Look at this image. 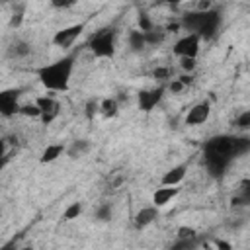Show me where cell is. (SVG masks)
<instances>
[{
  "instance_id": "30",
  "label": "cell",
  "mask_w": 250,
  "mask_h": 250,
  "mask_svg": "<svg viewBox=\"0 0 250 250\" xmlns=\"http://www.w3.org/2000/svg\"><path fill=\"white\" fill-rule=\"evenodd\" d=\"M74 4H76V0H51V6H53V8H59V10L72 8Z\"/></svg>"
},
{
  "instance_id": "4",
  "label": "cell",
  "mask_w": 250,
  "mask_h": 250,
  "mask_svg": "<svg viewBox=\"0 0 250 250\" xmlns=\"http://www.w3.org/2000/svg\"><path fill=\"white\" fill-rule=\"evenodd\" d=\"M90 51L98 59H111L115 55V29L104 27L90 37Z\"/></svg>"
},
{
  "instance_id": "15",
  "label": "cell",
  "mask_w": 250,
  "mask_h": 250,
  "mask_svg": "<svg viewBox=\"0 0 250 250\" xmlns=\"http://www.w3.org/2000/svg\"><path fill=\"white\" fill-rule=\"evenodd\" d=\"M29 53H31V45L27 41H21V39L12 41L8 47V57H12V59H23Z\"/></svg>"
},
{
  "instance_id": "2",
  "label": "cell",
  "mask_w": 250,
  "mask_h": 250,
  "mask_svg": "<svg viewBox=\"0 0 250 250\" xmlns=\"http://www.w3.org/2000/svg\"><path fill=\"white\" fill-rule=\"evenodd\" d=\"M74 70V55H66L55 62L37 68V78L49 92H66Z\"/></svg>"
},
{
  "instance_id": "1",
  "label": "cell",
  "mask_w": 250,
  "mask_h": 250,
  "mask_svg": "<svg viewBox=\"0 0 250 250\" xmlns=\"http://www.w3.org/2000/svg\"><path fill=\"white\" fill-rule=\"evenodd\" d=\"M250 150V139L248 137H232V135H215L211 137L203 146V158L209 174L213 178H221L230 162L246 154Z\"/></svg>"
},
{
  "instance_id": "34",
  "label": "cell",
  "mask_w": 250,
  "mask_h": 250,
  "mask_svg": "<svg viewBox=\"0 0 250 250\" xmlns=\"http://www.w3.org/2000/svg\"><path fill=\"white\" fill-rule=\"evenodd\" d=\"M215 246L217 248H223V250H230L232 246L229 244V242H225V240H215Z\"/></svg>"
},
{
  "instance_id": "18",
  "label": "cell",
  "mask_w": 250,
  "mask_h": 250,
  "mask_svg": "<svg viewBox=\"0 0 250 250\" xmlns=\"http://www.w3.org/2000/svg\"><path fill=\"white\" fill-rule=\"evenodd\" d=\"M129 47H131L135 53H139V51H143V49L146 47V43H145V33H143L141 29H131V31H129Z\"/></svg>"
},
{
  "instance_id": "11",
  "label": "cell",
  "mask_w": 250,
  "mask_h": 250,
  "mask_svg": "<svg viewBox=\"0 0 250 250\" xmlns=\"http://www.w3.org/2000/svg\"><path fill=\"white\" fill-rule=\"evenodd\" d=\"M154 219H158V207L156 205H148V207H143V209H139L135 213L133 223H135L137 229H145L150 223H154Z\"/></svg>"
},
{
  "instance_id": "25",
  "label": "cell",
  "mask_w": 250,
  "mask_h": 250,
  "mask_svg": "<svg viewBox=\"0 0 250 250\" xmlns=\"http://www.w3.org/2000/svg\"><path fill=\"white\" fill-rule=\"evenodd\" d=\"M178 238H186V240H195L197 238V230L193 227H180L178 229Z\"/></svg>"
},
{
  "instance_id": "29",
  "label": "cell",
  "mask_w": 250,
  "mask_h": 250,
  "mask_svg": "<svg viewBox=\"0 0 250 250\" xmlns=\"http://www.w3.org/2000/svg\"><path fill=\"white\" fill-rule=\"evenodd\" d=\"M21 21H23V6H20L18 10H14L12 20H10V25H12V27H20Z\"/></svg>"
},
{
  "instance_id": "20",
  "label": "cell",
  "mask_w": 250,
  "mask_h": 250,
  "mask_svg": "<svg viewBox=\"0 0 250 250\" xmlns=\"http://www.w3.org/2000/svg\"><path fill=\"white\" fill-rule=\"evenodd\" d=\"M20 115H23V117H31V119H39V115H41V109L37 107V104L33 102V104H25V105H20V111H18Z\"/></svg>"
},
{
  "instance_id": "16",
  "label": "cell",
  "mask_w": 250,
  "mask_h": 250,
  "mask_svg": "<svg viewBox=\"0 0 250 250\" xmlns=\"http://www.w3.org/2000/svg\"><path fill=\"white\" fill-rule=\"evenodd\" d=\"M117 111H119V102H117L115 98H104V100L100 102V113H102L105 119L115 117Z\"/></svg>"
},
{
  "instance_id": "36",
  "label": "cell",
  "mask_w": 250,
  "mask_h": 250,
  "mask_svg": "<svg viewBox=\"0 0 250 250\" xmlns=\"http://www.w3.org/2000/svg\"><path fill=\"white\" fill-rule=\"evenodd\" d=\"M180 27H182V25H180V21H174V23L170 21V23L166 25V31H176V29H180Z\"/></svg>"
},
{
  "instance_id": "8",
  "label": "cell",
  "mask_w": 250,
  "mask_h": 250,
  "mask_svg": "<svg viewBox=\"0 0 250 250\" xmlns=\"http://www.w3.org/2000/svg\"><path fill=\"white\" fill-rule=\"evenodd\" d=\"M82 31H84V23H74V25L62 27V29H59V31L53 35V45L66 49V47H70V45L78 39V35H80Z\"/></svg>"
},
{
  "instance_id": "27",
  "label": "cell",
  "mask_w": 250,
  "mask_h": 250,
  "mask_svg": "<svg viewBox=\"0 0 250 250\" xmlns=\"http://www.w3.org/2000/svg\"><path fill=\"white\" fill-rule=\"evenodd\" d=\"M96 219L102 221V223H104V221H109V219H111V207H109L107 203L100 205L98 211H96Z\"/></svg>"
},
{
  "instance_id": "23",
  "label": "cell",
  "mask_w": 250,
  "mask_h": 250,
  "mask_svg": "<svg viewBox=\"0 0 250 250\" xmlns=\"http://www.w3.org/2000/svg\"><path fill=\"white\" fill-rule=\"evenodd\" d=\"M98 111H100V102H98V100H88L86 105H84V113H86V117L92 121V119L96 117Z\"/></svg>"
},
{
  "instance_id": "17",
  "label": "cell",
  "mask_w": 250,
  "mask_h": 250,
  "mask_svg": "<svg viewBox=\"0 0 250 250\" xmlns=\"http://www.w3.org/2000/svg\"><path fill=\"white\" fill-rule=\"evenodd\" d=\"M90 150V141H86V139H76V141H72L70 143V146L64 150L70 158H78V156H82V154H86Z\"/></svg>"
},
{
  "instance_id": "7",
  "label": "cell",
  "mask_w": 250,
  "mask_h": 250,
  "mask_svg": "<svg viewBox=\"0 0 250 250\" xmlns=\"http://www.w3.org/2000/svg\"><path fill=\"white\" fill-rule=\"evenodd\" d=\"M35 104H37V107L41 109L39 119H41L43 125H49V123H53V121L57 119L61 105H59V102H57L53 96H39V98L35 100Z\"/></svg>"
},
{
  "instance_id": "19",
  "label": "cell",
  "mask_w": 250,
  "mask_h": 250,
  "mask_svg": "<svg viewBox=\"0 0 250 250\" xmlns=\"http://www.w3.org/2000/svg\"><path fill=\"white\" fill-rule=\"evenodd\" d=\"M145 33V43L146 45H160L162 41H164V37H166V31H162V29H150V31H143Z\"/></svg>"
},
{
  "instance_id": "24",
  "label": "cell",
  "mask_w": 250,
  "mask_h": 250,
  "mask_svg": "<svg viewBox=\"0 0 250 250\" xmlns=\"http://www.w3.org/2000/svg\"><path fill=\"white\" fill-rule=\"evenodd\" d=\"M137 23H139V29H141V31H150V29L154 27L146 12H141V14H139V18H137Z\"/></svg>"
},
{
  "instance_id": "28",
  "label": "cell",
  "mask_w": 250,
  "mask_h": 250,
  "mask_svg": "<svg viewBox=\"0 0 250 250\" xmlns=\"http://www.w3.org/2000/svg\"><path fill=\"white\" fill-rule=\"evenodd\" d=\"M236 127H238V129H242V131L250 129V111H248V109H246V111H242V113L236 117Z\"/></svg>"
},
{
  "instance_id": "38",
  "label": "cell",
  "mask_w": 250,
  "mask_h": 250,
  "mask_svg": "<svg viewBox=\"0 0 250 250\" xmlns=\"http://www.w3.org/2000/svg\"><path fill=\"white\" fill-rule=\"evenodd\" d=\"M160 2H166V4H178V2H182V0H160Z\"/></svg>"
},
{
  "instance_id": "33",
  "label": "cell",
  "mask_w": 250,
  "mask_h": 250,
  "mask_svg": "<svg viewBox=\"0 0 250 250\" xmlns=\"http://www.w3.org/2000/svg\"><path fill=\"white\" fill-rule=\"evenodd\" d=\"M178 80H180L184 86H189V84L193 82V76H191V74H188V72H184L182 76H178Z\"/></svg>"
},
{
  "instance_id": "3",
  "label": "cell",
  "mask_w": 250,
  "mask_h": 250,
  "mask_svg": "<svg viewBox=\"0 0 250 250\" xmlns=\"http://www.w3.org/2000/svg\"><path fill=\"white\" fill-rule=\"evenodd\" d=\"M219 23H221V16L213 8L211 10H195V12H189V14L182 16V20H180V25L184 29H188L189 33H197L203 39H211L217 33Z\"/></svg>"
},
{
  "instance_id": "10",
  "label": "cell",
  "mask_w": 250,
  "mask_h": 250,
  "mask_svg": "<svg viewBox=\"0 0 250 250\" xmlns=\"http://www.w3.org/2000/svg\"><path fill=\"white\" fill-rule=\"evenodd\" d=\"M211 115V104L207 100L197 102L186 115V125H203Z\"/></svg>"
},
{
  "instance_id": "6",
  "label": "cell",
  "mask_w": 250,
  "mask_h": 250,
  "mask_svg": "<svg viewBox=\"0 0 250 250\" xmlns=\"http://www.w3.org/2000/svg\"><path fill=\"white\" fill-rule=\"evenodd\" d=\"M199 43H201V37L197 33H188L184 37H180L174 47H172V53L176 57H197L199 53Z\"/></svg>"
},
{
  "instance_id": "32",
  "label": "cell",
  "mask_w": 250,
  "mask_h": 250,
  "mask_svg": "<svg viewBox=\"0 0 250 250\" xmlns=\"http://www.w3.org/2000/svg\"><path fill=\"white\" fill-rule=\"evenodd\" d=\"M195 244V240H186V238H180L176 244H172V250H178V248H191Z\"/></svg>"
},
{
  "instance_id": "13",
  "label": "cell",
  "mask_w": 250,
  "mask_h": 250,
  "mask_svg": "<svg viewBox=\"0 0 250 250\" xmlns=\"http://www.w3.org/2000/svg\"><path fill=\"white\" fill-rule=\"evenodd\" d=\"M186 172H188V166L186 164H178V166H172L170 170L164 172L160 184L162 186H180L186 178Z\"/></svg>"
},
{
  "instance_id": "26",
  "label": "cell",
  "mask_w": 250,
  "mask_h": 250,
  "mask_svg": "<svg viewBox=\"0 0 250 250\" xmlns=\"http://www.w3.org/2000/svg\"><path fill=\"white\" fill-rule=\"evenodd\" d=\"M152 76L156 80H168V78H172V68L170 66H156L152 70Z\"/></svg>"
},
{
  "instance_id": "5",
  "label": "cell",
  "mask_w": 250,
  "mask_h": 250,
  "mask_svg": "<svg viewBox=\"0 0 250 250\" xmlns=\"http://www.w3.org/2000/svg\"><path fill=\"white\" fill-rule=\"evenodd\" d=\"M20 88H6L0 90V115L2 117H14L20 111Z\"/></svg>"
},
{
  "instance_id": "35",
  "label": "cell",
  "mask_w": 250,
  "mask_h": 250,
  "mask_svg": "<svg viewBox=\"0 0 250 250\" xmlns=\"http://www.w3.org/2000/svg\"><path fill=\"white\" fill-rule=\"evenodd\" d=\"M197 10H211V0H201L197 4Z\"/></svg>"
},
{
  "instance_id": "31",
  "label": "cell",
  "mask_w": 250,
  "mask_h": 250,
  "mask_svg": "<svg viewBox=\"0 0 250 250\" xmlns=\"http://www.w3.org/2000/svg\"><path fill=\"white\" fill-rule=\"evenodd\" d=\"M184 88H186V86H184L178 78H172V80H170V84H168V90H170L172 94H180Z\"/></svg>"
},
{
  "instance_id": "37",
  "label": "cell",
  "mask_w": 250,
  "mask_h": 250,
  "mask_svg": "<svg viewBox=\"0 0 250 250\" xmlns=\"http://www.w3.org/2000/svg\"><path fill=\"white\" fill-rule=\"evenodd\" d=\"M6 156V139H0V158Z\"/></svg>"
},
{
  "instance_id": "14",
  "label": "cell",
  "mask_w": 250,
  "mask_h": 250,
  "mask_svg": "<svg viewBox=\"0 0 250 250\" xmlns=\"http://www.w3.org/2000/svg\"><path fill=\"white\" fill-rule=\"evenodd\" d=\"M66 150V146L62 143H53V145H47L39 156V162L41 164H49V162H55L59 156H62V152Z\"/></svg>"
},
{
  "instance_id": "9",
  "label": "cell",
  "mask_w": 250,
  "mask_h": 250,
  "mask_svg": "<svg viewBox=\"0 0 250 250\" xmlns=\"http://www.w3.org/2000/svg\"><path fill=\"white\" fill-rule=\"evenodd\" d=\"M164 86H158V88H150V90H141L139 94H137V102H139V109L141 111H152L158 104H160V100H162V96H164Z\"/></svg>"
},
{
  "instance_id": "12",
  "label": "cell",
  "mask_w": 250,
  "mask_h": 250,
  "mask_svg": "<svg viewBox=\"0 0 250 250\" xmlns=\"http://www.w3.org/2000/svg\"><path fill=\"white\" fill-rule=\"evenodd\" d=\"M178 193H180V188H178V186H162V188H158V189L152 193V205L164 207V205L170 203Z\"/></svg>"
},
{
  "instance_id": "22",
  "label": "cell",
  "mask_w": 250,
  "mask_h": 250,
  "mask_svg": "<svg viewBox=\"0 0 250 250\" xmlns=\"http://www.w3.org/2000/svg\"><path fill=\"white\" fill-rule=\"evenodd\" d=\"M197 66V57H180V68L188 74H191Z\"/></svg>"
},
{
  "instance_id": "21",
  "label": "cell",
  "mask_w": 250,
  "mask_h": 250,
  "mask_svg": "<svg viewBox=\"0 0 250 250\" xmlns=\"http://www.w3.org/2000/svg\"><path fill=\"white\" fill-rule=\"evenodd\" d=\"M80 213H82V203H80V201H74V203H70V205L64 209L62 219H64V221H72V219H78Z\"/></svg>"
}]
</instances>
